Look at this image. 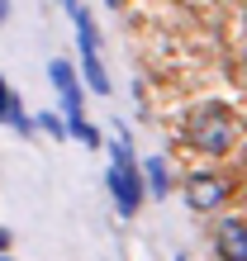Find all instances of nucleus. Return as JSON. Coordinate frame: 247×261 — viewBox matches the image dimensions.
I'll return each instance as SVG.
<instances>
[{
	"label": "nucleus",
	"instance_id": "obj_1",
	"mask_svg": "<svg viewBox=\"0 0 247 261\" xmlns=\"http://www.w3.org/2000/svg\"><path fill=\"white\" fill-rule=\"evenodd\" d=\"M105 180H110V195H114L119 214L133 219L138 204H143V171L133 166V147H129V133L124 128H114V162L105 171Z\"/></svg>",
	"mask_w": 247,
	"mask_h": 261
},
{
	"label": "nucleus",
	"instance_id": "obj_2",
	"mask_svg": "<svg viewBox=\"0 0 247 261\" xmlns=\"http://www.w3.org/2000/svg\"><path fill=\"white\" fill-rule=\"evenodd\" d=\"M185 133H190V143L200 152H209V157H219V152L233 147V114L224 110V105H200V110L185 119Z\"/></svg>",
	"mask_w": 247,
	"mask_h": 261
},
{
	"label": "nucleus",
	"instance_id": "obj_3",
	"mask_svg": "<svg viewBox=\"0 0 247 261\" xmlns=\"http://www.w3.org/2000/svg\"><path fill=\"white\" fill-rule=\"evenodd\" d=\"M224 195H228L224 176H209V171H200V176H190V180H185V199H190V209H214Z\"/></svg>",
	"mask_w": 247,
	"mask_h": 261
},
{
	"label": "nucleus",
	"instance_id": "obj_4",
	"mask_svg": "<svg viewBox=\"0 0 247 261\" xmlns=\"http://www.w3.org/2000/svg\"><path fill=\"white\" fill-rule=\"evenodd\" d=\"M219 261H247V223L238 219L219 223Z\"/></svg>",
	"mask_w": 247,
	"mask_h": 261
},
{
	"label": "nucleus",
	"instance_id": "obj_5",
	"mask_svg": "<svg viewBox=\"0 0 247 261\" xmlns=\"http://www.w3.org/2000/svg\"><path fill=\"white\" fill-rule=\"evenodd\" d=\"M71 24H76V38H81V53H100V34H95V19H90L86 5H67Z\"/></svg>",
	"mask_w": 247,
	"mask_h": 261
},
{
	"label": "nucleus",
	"instance_id": "obj_6",
	"mask_svg": "<svg viewBox=\"0 0 247 261\" xmlns=\"http://www.w3.org/2000/svg\"><path fill=\"white\" fill-rule=\"evenodd\" d=\"M81 76H86V86L95 95H110V71H105L100 53H81Z\"/></svg>",
	"mask_w": 247,
	"mask_h": 261
},
{
	"label": "nucleus",
	"instance_id": "obj_7",
	"mask_svg": "<svg viewBox=\"0 0 247 261\" xmlns=\"http://www.w3.org/2000/svg\"><path fill=\"white\" fill-rule=\"evenodd\" d=\"M48 76H53L57 95H81V81H76V71H71L67 57H53V62H48Z\"/></svg>",
	"mask_w": 247,
	"mask_h": 261
},
{
	"label": "nucleus",
	"instance_id": "obj_8",
	"mask_svg": "<svg viewBox=\"0 0 247 261\" xmlns=\"http://www.w3.org/2000/svg\"><path fill=\"white\" fill-rule=\"evenodd\" d=\"M143 171H147V176H143V186L157 195V199L171 190V176H166V162H162V157H147V166H143Z\"/></svg>",
	"mask_w": 247,
	"mask_h": 261
},
{
	"label": "nucleus",
	"instance_id": "obj_9",
	"mask_svg": "<svg viewBox=\"0 0 247 261\" xmlns=\"http://www.w3.org/2000/svg\"><path fill=\"white\" fill-rule=\"evenodd\" d=\"M67 133L76 138V143H86V147H100V128L86 124V119H81V124H67Z\"/></svg>",
	"mask_w": 247,
	"mask_h": 261
},
{
	"label": "nucleus",
	"instance_id": "obj_10",
	"mask_svg": "<svg viewBox=\"0 0 247 261\" xmlns=\"http://www.w3.org/2000/svg\"><path fill=\"white\" fill-rule=\"evenodd\" d=\"M34 124H38L43 133H53V138H71V133H67V119H62V114H38Z\"/></svg>",
	"mask_w": 247,
	"mask_h": 261
},
{
	"label": "nucleus",
	"instance_id": "obj_11",
	"mask_svg": "<svg viewBox=\"0 0 247 261\" xmlns=\"http://www.w3.org/2000/svg\"><path fill=\"white\" fill-rule=\"evenodd\" d=\"M14 105H19V95H14L10 81L0 76V124H10V110H14Z\"/></svg>",
	"mask_w": 247,
	"mask_h": 261
},
{
	"label": "nucleus",
	"instance_id": "obj_12",
	"mask_svg": "<svg viewBox=\"0 0 247 261\" xmlns=\"http://www.w3.org/2000/svg\"><path fill=\"white\" fill-rule=\"evenodd\" d=\"M5 247H10V233H5V228H0V256H5Z\"/></svg>",
	"mask_w": 247,
	"mask_h": 261
},
{
	"label": "nucleus",
	"instance_id": "obj_13",
	"mask_svg": "<svg viewBox=\"0 0 247 261\" xmlns=\"http://www.w3.org/2000/svg\"><path fill=\"white\" fill-rule=\"evenodd\" d=\"M5 14H10V5H5V0H0V19H5Z\"/></svg>",
	"mask_w": 247,
	"mask_h": 261
},
{
	"label": "nucleus",
	"instance_id": "obj_14",
	"mask_svg": "<svg viewBox=\"0 0 247 261\" xmlns=\"http://www.w3.org/2000/svg\"><path fill=\"white\" fill-rule=\"evenodd\" d=\"M242 71H247V57H242Z\"/></svg>",
	"mask_w": 247,
	"mask_h": 261
},
{
	"label": "nucleus",
	"instance_id": "obj_15",
	"mask_svg": "<svg viewBox=\"0 0 247 261\" xmlns=\"http://www.w3.org/2000/svg\"><path fill=\"white\" fill-rule=\"evenodd\" d=\"M0 261H10V256H0Z\"/></svg>",
	"mask_w": 247,
	"mask_h": 261
}]
</instances>
